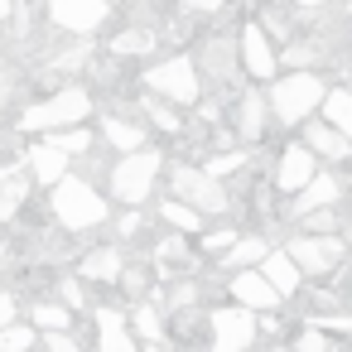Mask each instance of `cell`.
I'll return each instance as SVG.
<instances>
[{"mask_svg": "<svg viewBox=\"0 0 352 352\" xmlns=\"http://www.w3.org/2000/svg\"><path fill=\"white\" fill-rule=\"evenodd\" d=\"M49 188H54L49 208H54V217H58L68 232H87V227H102V222H107V198H102L87 179L63 174V179L49 184Z\"/></svg>", "mask_w": 352, "mask_h": 352, "instance_id": "6da1fadb", "label": "cell"}, {"mask_svg": "<svg viewBox=\"0 0 352 352\" xmlns=\"http://www.w3.org/2000/svg\"><path fill=\"white\" fill-rule=\"evenodd\" d=\"M87 116H92V92L78 87V82H68V87H58L49 102H34V107L20 116V131H25V135H44V131H58V126H78V121H87Z\"/></svg>", "mask_w": 352, "mask_h": 352, "instance_id": "7a4b0ae2", "label": "cell"}, {"mask_svg": "<svg viewBox=\"0 0 352 352\" xmlns=\"http://www.w3.org/2000/svg\"><path fill=\"white\" fill-rule=\"evenodd\" d=\"M160 150H126V160L111 169V193L126 203V208H140L145 198H150V188H155V174H160Z\"/></svg>", "mask_w": 352, "mask_h": 352, "instance_id": "3957f363", "label": "cell"}, {"mask_svg": "<svg viewBox=\"0 0 352 352\" xmlns=\"http://www.w3.org/2000/svg\"><path fill=\"white\" fill-rule=\"evenodd\" d=\"M318 102H323V78H314V73H285V78L270 87V111H275L285 126H299Z\"/></svg>", "mask_w": 352, "mask_h": 352, "instance_id": "277c9868", "label": "cell"}, {"mask_svg": "<svg viewBox=\"0 0 352 352\" xmlns=\"http://www.w3.org/2000/svg\"><path fill=\"white\" fill-rule=\"evenodd\" d=\"M174 198H184L198 212H227V188L208 169H193V164H179L174 169Z\"/></svg>", "mask_w": 352, "mask_h": 352, "instance_id": "5b68a950", "label": "cell"}, {"mask_svg": "<svg viewBox=\"0 0 352 352\" xmlns=\"http://www.w3.org/2000/svg\"><path fill=\"white\" fill-rule=\"evenodd\" d=\"M44 15H49V25H54V30H68V34H92V30H102V25H107L111 0H49Z\"/></svg>", "mask_w": 352, "mask_h": 352, "instance_id": "8992f818", "label": "cell"}, {"mask_svg": "<svg viewBox=\"0 0 352 352\" xmlns=\"http://www.w3.org/2000/svg\"><path fill=\"white\" fill-rule=\"evenodd\" d=\"M150 92L155 97H169V102H198V68L193 58H164L145 73Z\"/></svg>", "mask_w": 352, "mask_h": 352, "instance_id": "52a82bcc", "label": "cell"}, {"mask_svg": "<svg viewBox=\"0 0 352 352\" xmlns=\"http://www.w3.org/2000/svg\"><path fill=\"white\" fill-rule=\"evenodd\" d=\"M208 323H212V347L217 352H241V347L256 342V318H251L246 304L241 309H212Z\"/></svg>", "mask_w": 352, "mask_h": 352, "instance_id": "ba28073f", "label": "cell"}, {"mask_svg": "<svg viewBox=\"0 0 352 352\" xmlns=\"http://www.w3.org/2000/svg\"><path fill=\"white\" fill-rule=\"evenodd\" d=\"M289 256L304 275H323L342 261V241L338 236H323V232H309V236H294L289 241Z\"/></svg>", "mask_w": 352, "mask_h": 352, "instance_id": "9c48e42d", "label": "cell"}, {"mask_svg": "<svg viewBox=\"0 0 352 352\" xmlns=\"http://www.w3.org/2000/svg\"><path fill=\"white\" fill-rule=\"evenodd\" d=\"M236 54H241V63H246L251 78H261V82L275 78V49H270V34H265L261 25H246V30H241Z\"/></svg>", "mask_w": 352, "mask_h": 352, "instance_id": "30bf717a", "label": "cell"}, {"mask_svg": "<svg viewBox=\"0 0 352 352\" xmlns=\"http://www.w3.org/2000/svg\"><path fill=\"white\" fill-rule=\"evenodd\" d=\"M232 299H236V304H246L251 314H265V309H275V304H280L275 285H270L261 270H241V275H232Z\"/></svg>", "mask_w": 352, "mask_h": 352, "instance_id": "8fae6325", "label": "cell"}, {"mask_svg": "<svg viewBox=\"0 0 352 352\" xmlns=\"http://www.w3.org/2000/svg\"><path fill=\"white\" fill-rule=\"evenodd\" d=\"M68 164H73V155H63V150H58V145H49V140H44V145H34V150L25 155L30 179H34V184H44V188H49V184H58V179L68 174Z\"/></svg>", "mask_w": 352, "mask_h": 352, "instance_id": "7c38bea8", "label": "cell"}, {"mask_svg": "<svg viewBox=\"0 0 352 352\" xmlns=\"http://www.w3.org/2000/svg\"><path fill=\"white\" fill-rule=\"evenodd\" d=\"M256 265H261V275L275 285V294H280V299H285V294H299V280H304V270L294 265V256H289V251H265Z\"/></svg>", "mask_w": 352, "mask_h": 352, "instance_id": "4fadbf2b", "label": "cell"}, {"mask_svg": "<svg viewBox=\"0 0 352 352\" xmlns=\"http://www.w3.org/2000/svg\"><path fill=\"white\" fill-rule=\"evenodd\" d=\"M30 169H25V160L15 164V169H6L0 174V222H10L20 208H25V198H30Z\"/></svg>", "mask_w": 352, "mask_h": 352, "instance_id": "5bb4252c", "label": "cell"}, {"mask_svg": "<svg viewBox=\"0 0 352 352\" xmlns=\"http://www.w3.org/2000/svg\"><path fill=\"white\" fill-rule=\"evenodd\" d=\"M314 174V150L309 145H289L285 155H280V169H275V184L289 193V188H299L304 179Z\"/></svg>", "mask_w": 352, "mask_h": 352, "instance_id": "9a60e30c", "label": "cell"}, {"mask_svg": "<svg viewBox=\"0 0 352 352\" xmlns=\"http://www.w3.org/2000/svg\"><path fill=\"white\" fill-rule=\"evenodd\" d=\"M92 314H97V342H102V352H131L135 347V338H131V328H126V318L116 309H92Z\"/></svg>", "mask_w": 352, "mask_h": 352, "instance_id": "2e32d148", "label": "cell"}, {"mask_svg": "<svg viewBox=\"0 0 352 352\" xmlns=\"http://www.w3.org/2000/svg\"><path fill=\"white\" fill-rule=\"evenodd\" d=\"M304 145H309L314 155H323V160H347V155H352V140H347L342 131H333L328 121H323V126L314 121V126L304 131Z\"/></svg>", "mask_w": 352, "mask_h": 352, "instance_id": "e0dca14e", "label": "cell"}, {"mask_svg": "<svg viewBox=\"0 0 352 352\" xmlns=\"http://www.w3.org/2000/svg\"><path fill=\"white\" fill-rule=\"evenodd\" d=\"M78 275H82V280H92V285L116 280V275H121V251H116V246H97V251H87V256H82V265H78Z\"/></svg>", "mask_w": 352, "mask_h": 352, "instance_id": "ac0fdd59", "label": "cell"}, {"mask_svg": "<svg viewBox=\"0 0 352 352\" xmlns=\"http://www.w3.org/2000/svg\"><path fill=\"white\" fill-rule=\"evenodd\" d=\"M299 188H304V198L294 203V212H299V217H304L309 208H333V203H338V179H333V174H323V179H318V174H309Z\"/></svg>", "mask_w": 352, "mask_h": 352, "instance_id": "d6986e66", "label": "cell"}, {"mask_svg": "<svg viewBox=\"0 0 352 352\" xmlns=\"http://www.w3.org/2000/svg\"><path fill=\"white\" fill-rule=\"evenodd\" d=\"M236 131H241L246 140H261V131H265V97H261V92H246V97L236 102Z\"/></svg>", "mask_w": 352, "mask_h": 352, "instance_id": "ffe728a7", "label": "cell"}, {"mask_svg": "<svg viewBox=\"0 0 352 352\" xmlns=\"http://www.w3.org/2000/svg\"><path fill=\"white\" fill-rule=\"evenodd\" d=\"M160 217H164L169 227H179V232H203V212L188 208L184 198H164V203H160Z\"/></svg>", "mask_w": 352, "mask_h": 352, "instance_id": "44dd1931", "label": "cell"}, {"mask_svg": "<svg viewBox=\"0 0 352 352\" xmlns=\"http://www.w3.org/2000/svg\"><path fill=\"white\" fill-rule=\"evenodd\" d=\"M318 107H323L328 126H333V131H342V135L352 140V92H328Z\"/></svg>", "mask_w": 352, "mask_h": 352, "instance_id": "7402d4cb", "label": "cell"}, {"mask_svg": "<svg viewBox=\"0 0 352 352\" xmlns=\"http://www.w3.org/2000/svg\"><path fill=\"white\" fill-rule=\"evenodd\" d=\"M102 135H107V140H111V145H116L121 155H126V150H140V145H145L140 126H131V121H121V116H107V121H102Z\"/></svg>", "mask_w": 352, "mask_h": 352, "instance_id": "603a6c76", "label": "cell"}, {"mask_svg": "<svg viewBox=\"0 0 352 352\" xmlns=\"http://www.w3.org/2000/svg\"><path fill=\"white\" fill-rule=\"evenodd\" d=\"M44 140H49V145H58L63 155H87V150H92V135L82 131V121H78V126H58V131H44Z\"/></svg>", "mask_w": 352, "mask_h": 352, "instance_id": "cb8c5ba5", "label": "cell"}, {"mask_svg": "<svg viewBox=\"0 0 352 352\" xmlns=\"http://www.w3.org/2000/svg\"><path fill=\"white\" fill-rule=\"evenodd\" d=\"M203 68H208V78H232V44L227 39H208L203 44Z\"/></svg>", "mask_w": 352, "mask_h": 352, "instance_id": "d4e9b609", "label": "cell"}, {"mask_svg": "<svg viewBox=\"0 0 352 352\" xmlns=\"http://www.w3.org/2000/svg\"><path fill=\"white\" fill-rule=\"evenodd\" d=\"M39 342V328L34 323H6V328H0V352H25V347H34Z\"/></svg>", "mask_w": 352, "mask_h": 352, "instance_id": "484cf974", "label": "cell"}, {"mask_svg": "<svg viewBox=\"0 0 352 352\" xmlns=\"http://www.w3.org/2000/svg\"><path fill=\"white\" fill-rule=\"evenodd\" d=\"M265 251H270V246H265L261 236H236V241L227 246V265H256Z\"/></svg>", "mask_w": 352, "mask_h": 352, "instance_id": "4316f807", "label": "cell"}, {"mask_svg": "<svg viewBox=\"0 0 352 352\" xmlns=\"http://www.w3.org/2000/svg\"><path fill=\"white\" fill-rule=\"evenodd\" d=\"M30 323L44 333V328H68L73 323V314H68V304H34L30 309Z\"/></svg>", "mask_w": 352, "mask_h": 352, "instance_id": "83f0119b", "label": "cell"}, {"mask_svg": "<svg viewBox=\"0 0 352 352\" xmlns=\"http://www.w3.org/2000/svg\"><path fill=\"white\" fill-rule=\"evenodd\" d=\"M150 49H155V44H150V34H145V30H126V34H116V39H111V54H116V58L150 54Z\"/></svg>", "mask_w": 352, "mask_h": 352, "instance_id": "f1b7e54d", "label": "cell"}, {"mask_svg": "<svg viewBox=\"0 0 352 352\" xmlns=\"http://www.w3.org/2000/svg\"><path fill=\"white\" fill-rule=\"evenodd\" d=\"M135 328H140V338H145V342H160V333H164V323H160V314H155V309H135Z\"/></svg>", "mask_w": 352, "mask_h": 352, "instance_id": "f546056e", "label": "cell"}, {"mask_svg": "<svg viewBox=\"0 0 352 352\" xmlns=\"http://www.w3.org/2000/svg\"><path fill=\"white\" fill-rule=\"evenodd\" d=\"M39 342H44V347H54V352H78V338H73L68 328H44V333H39Z\"/></svg>", "mask_w": 352, "mask_h": 352, "instance_id": "4dcf8cb0", "label": "cell"}, {"mask_svg": "<svg viewBox=\"0 0 352 352\" xmlns=\"http://www.w3.org/2000/svg\"><path fill=\"white\" fill-rule=\"evenodd\" d=\"M145 111H150V121H155L160 131H169V135L179 131V116H174V111H169L164 102H155V97H150V102H145Z\"/></svg>", "mask_w": 352, "mask_h": 352, "instance_id": "1f68e13d", "label": "cell"}, {"mask_svg": "<svg viewBox=\"0 0 352 352\" xmlns=\"http://www.w3.org/2000/svg\"><path fill=\"white\" fill-rule=\"evenodd\" d=\"M241 164H246V155H241V150H227V155L208 160V174H212V179H222V174H232V169H241Z\"/></svg>", "mask_w": 352, "mask_h": 352, "instance_id": "d6a6232c", "label": "cell"}, {"mask_svg": "<svg viewBox=\"0 0 352 352\" xmlns=\"http://www.w3.org/2000/svg\"><path fill=\"white\" fill-rule=\"evenodd\" d=\"M15 87H20V73H15L10 63H0V111L15 102Z\"/></svg>", "mask_w": 352, "mask_h": 352, "instance_id": "836d02e7", "label": "cell"}, {"mask_svg": "<svg viewBox=\"0 0 352 352\" xmlns=\"http://www.w3.org/2000/svg\"><path fill=\"white\" fill-rule=\"evenodd\" d=\"M304 217H309V232H328V227H333V212H328V208H309Z\"/></svg>", "mask_w": 352, "mask_h": 352, "instance_id": "e575fe53", "label": "cell"}, {"mask_svg": "<svg viewBox=\"0 0 352 352\" xmlns=\"http://www.w3.org/2000/svg\"><path fill=\"white\" fill-rule=\"evenodd\" d=\"M58 294H63V304H68V309H78V304H82V280H73V275H68Z\"/></svg>", "mask_w": 352, "mask_h": 352, "instance_id": "d590c367", "label": "cell"}, {"mask_svg": "<svg viewBox=\"0 0 352 352\" xmlns=\"http://www.w3.org/2000/svg\"><path fill=\"white\" fill-rule=\"evenodd\" d=\"M10 318H20V309H15V294H10V289H0V328H6Z\"/></svg>", "mask_w": 352, "mask_h": 352, "instance_id": "8d00e7d4", "label": "cell"}, {"mask_svg": "<svg viewBox=\"0 0 352 352\" xmlns=\"http://www.w3.org/2000/svg\"><path fill=\"white\" fill-rule=\"evenodd\" d=\"M184 256V236H164L160 241V261H179Z\"/></svg>", "mask_w": 352, "mask_h": 352, "instance_id": "74e56055", "label": "cell"}, {"mask_svg": "<svg viewBox=\"0 0 352 352\" xmlns=\"http://www.w3.org/2000/svg\"><path fill=\"white\" fill-rule=\"evenodd\" d=\"M184 6H188L193 15H217V10L227 6V0H184Z\"/></svg>", "mask_w": 352, "mask_h": 352, "instance_id": "f35d334b", "label": "cell"}, {"mask_svg": "<svg viewBox=\"0 0 352 352\" xmlns=\"http://www.w3.org/2000/svg\"><path fill=\"white\" fill-rule=\"evenodd\" d=\"M232 241H236V232H212V236H203V246H208V251H227Z\"/></svg>", "mask_w": 352, "mask_h": 352, "instance_id": "ab89813d", "label": "cell"}, {"mask_svg": "<svg viewBox=\"0 0 352 352\" xmlns=\"http://www.w3.org/2000/svg\"><path fill=\"white\" fill-rule=\"evenodd\" d=\"M294 342H299L304 352H328V338H323V333H304V338H294Z\"/></svg>", "mask_w": 352, "mask_h": 352, "instance_id": "60d3db41", "label": "cell"}, {"mask_svg": "<svg viewBox=\"0 0 352 352\" xmlns=\"http://www.w3.org/2000/svg\"><path fill=\"white\" fill-rule=\"evenodd\" d=\"M131 232H140V217H135V208L121 217V236H131Z\"/></svg>", "mask_w": 352, "mask_h": 352, "instance_id": "b9f144b4", "label": "cell"}, {"mask_svg": "<svg viewBox=\"0 0 352 352\" xmlns=\"http://www.w3.org/2000/svg\"><path fill=\"white\" fill-rule=\"evenodd\" d=\"M126 289H135V294H140V289H145V270H131V275H126Z\"/></svg>", "mask_w": 352, "mask_h": 352, "instance_id": "7bdbcfd3", "label": "cell"}, {"mask_svg": "<svg viewBox=\"0 0 352 352\" xmlns=\"http://www.w3.org/2000/svg\"><path fill=\"white\" fill-rule=\"evenodd\" d=\"M10 10H15V0H0V25L10 20Z\"/></svg>", "mask_w": 352, "mask_h": 352, "instance_id": "ee69618b", "label": "cell"}, {"mask_svg": "<svg viewBox=\"0 0 352 352\" xmlns=\"http://www.w3.org/2000/svg\"><path fill=\"white\" fill-rule=\"evenodd\" d=\"M289 6H304V10H314V6H323V0H289Z\"/></svg>", "mask_w": 352, "mask_h": 352, "instance_id": "f6af8a7d", "label": "cell"}, {"mask_svg": "<svg viewBox=\"0 0 352 352\" xmlns=\"http://www.w3.org/2000/svg\"><path fill=\"white\" fill-rule=\"evenodd\" d=\"M0 261H6V246H0Z\"/></svg>", "mask_w": 352, "mask_h": 352, "instance_id": "bcb514c9", "label": "cell"}]
</instances>
